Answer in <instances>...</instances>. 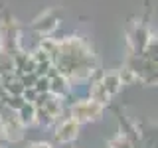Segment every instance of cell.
Masks as SVG:
<instances>
[{
  "instance_id": "cell-9",
  "label": "cell",
  "mask_w": 158,
  "mask_h": 148,
  "mask_svg": "<svg viewBox=\"0 0 158 148\" xmlns=\"http://www.w3.org/2000/svg\"><path fill=\"white\" fill-rule=\"evenodd\" d=\"M16 113H18V118H20V122H22L24 128L32 126L34 122H36V107H34V103H24Z\"/></svg>"
},
{
  "instance_id": "cell-4",
  "label": "cell",
  "mask_w": 158,
  "mask_h": 148,
  "mask_svg": "<svg viewBox=\"0 0 158 148\" xmlns=\"http://www.w3.org/2000/svg\"><path fill=\"white\" fill-rule=\"evenodd\" d=\"M150 38H152V34L148 32L142 24L135 26V30H132L131 36H128V42H131V47H132V56H140L142 49L146 47V43H148V39H150Z\"/></svg>"
},
{
  "instance_id": "cell-13",
  "label": "cell",
  "mask_w": 158,
  "mask_h": 148,
  "mask_svg": "<svg viewBox=\"0 0 158 148\" xmlns=\"http://www.w3.org/2000/svg\"><path fill=\"white\" fill-rule=\"evenodd\" d=\"M26 148H52L49 142H44V140H38V142H32V144H28Z\"/></svg>"
},
{
  "instance_id": "cell-6",
  "label": "cell",
  "mask_w": 158,
  "mask_h": 148,
  "mask_svg": "<svg viewBox=\"0 0 158 148\" xmlns=\"http://www.w3.org/2000/svg\"><path fill=\"white\" fill-rule=\"evenodd\" d=\"M69 89H71V85H69V79L67 77L59 75V73H56V75L49 77V95L63 99L69 93Z\"/></svg>"
},
{
  "instance_id": "cell-7",
  "label": "cell",
  "mask_w": 158,
  "mask_h": 148,
  "mask_svg": "<svg viewBox=\"0 0 158 148\" xmlns=\"http://www.w3.org/2000/svg\"><path fill=\"white\" fill-rule=\"evenodd\" d=\"M89 99L91 101L99 103V105L105 107L109 101H111V97H109V93L105 91V87H103L101 79H97V81H91V89H89Z\"/></svg>"
},
{
  "instance_id": "cell-10",
  "label": "cell",
  "mask_w": 158,
  "mask_h": 148,
  "mask_svg": "<svg viewBox=\"0 0 158 148\" xmlns=\"http://www.w3.org/2000/svg\"><path fill=\"white\" fill-rule=\"evenodd\" d=\"M109 148H135V146H132V142L128 140L127 134H117L109 142Z\"/></svg>"
},
{
  "instance_id": "cell-12",
  "label": "cell",
  "mask_w": 158,
  "mask_h": 148,
  "mask_svg": "<svg viewBox=\"0 0 158 148\" xmlns=\"http://www.w3.org/2000/svg\"><path fill=\"white\" fill-rule=\"evenodd\" d=\"M34 89H36L38 93H49V77L40 75L36 79V85H34Z\"/></svg>"
},
{
  "instance_id": "cell-2",
  "label": "cell",
  "mask_w": 158,
  "mask_h": 148,
  "mask_svg": "<svg viewBox=\"0 0 158 148\" xmlns=\"http://www.w3.org/2000/svg\"><path fill=\"white\" fill-rule=\"evenodd\" d=\"M69 117L75 118L79 125L91 122V121H99V118L103 117V105L91 101V99H83V101H77V103L71 105Z\"/></svg>"
},
{
  "instance_id": "cell-14",
  "label": "cell",
  "mask_w": 158,
  "mask_h": 148,
  "mask_svg": "<svg viewBox=\"0 0 158 148\" xmlns=\"http://www.w3.org/2000/svg\"><path fill=\"white\" fill-rule=\"evenodd\" d=\"M8 53H4L2 51V47H0V77H2V61H4V57H6Z\"/></svg>"
},
{
  "instance_id": "cell-8",
  "label": "cell",
  "mask_w": 158,
  "mask_h": 148,
  "mask_svg": "<svg viewBox=\"0 0 158 148\" xmlns=\"http://www.w3.org/2000/svg\"><path fill=\"white\" fill-rule=\"evenodd\" d=\"M101 83L103 87H105V91L109 93V97H115L118 91H121L123 83H121V77H118V73H105V75H101Z\"/></svg>"
},
{
  "instance_id": "cell-5",
  "label": "cell",
  "mask_w": 158,
  "mask_h": 148,
  "mask_svg": "<svg viewBox=\"0 0 158 148\" xmlns=\"http://www.w3.org/2000/svg\"><path fill=\"white\" fill-rule=\"evenodd\" d=\"M57 26H59V18L53 12H46L44 16H40L34 22V30H36L40 36H49Z\"/></svg>"
},
{
  "instance_id": "cell-1",
  "label": "cell",
  "mask_w": 158,
  "mask_h": 148,
  "mask_svg": "<svg viewBox=\"0 0 158 148\" xmlns=\"http://www.w3.org/2000/svg\"><path fill=\"white\" fill-rule=\"evenodd\" d=\"M0 132L6 140H12V142L22 140L24 136V126L18 118V113L8 109L6 105L0 109Z\"/></svg>"
},
{
  "instance_id": "cell-15",
  "label": "cell",
  "mask_w": 158,
  "mask_h": 148,
  "mask_svg": "<svg viewBox=\"0 0 158 148\" xmlns=\"http://www.w3.org/2000/svg\"><path fill=\"white\" fill-rule=\"evenodd\" d=\"M4 99H6V91H4L2 83H0V103H4Z\"/></svg>"
},
{
  "instance_id": "cell-3",
  "label": "cell",
  "mask_w": 158,
  "mask_h": 148,
  "mask_svg": "<svg viewBox=\"0 0 158 148\" xmlns=\"http://www.w3.org/2000/svg\"><path fill=\"white\" fill-rule=\"evenodd\" d=\"M79 128H81V125H79L75 118L67 117V118H63V121L56 126L53 138H56V142H59V144H67V142H73V140H75V138L79 136Z\"/></svg>"
},
{
  "instance_id": "cell-11",
  "label": "cell",
  "mask_w": 158,
  "mask_h": 148,
  "mask_svg": "<svg viewBox=\"0 0 158 148\" xmlns=\"http://www.w3.org/2000/svg\"><path fill=\"white\" fill-rule=\"evenodd\" d=\"M24 103L26 101H24L22 95H6V99H4V105H6L8 109H12V111H18Z\"/></svg>"
}]
</instances>
